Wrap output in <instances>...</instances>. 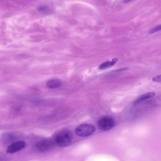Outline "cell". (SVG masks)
<instances>
[{
	"label": "cell",
	"mask_w": 161,
	"mask_h": 161,
	"mask_svg": "<svg viewBox=\"0 0 161 161\" xmlns=\"http://www.w3.org/2000/svg\"><path fill=\"white\" fill-rule=\"evenodd\" d=\"M115 125L114 120L111 117L105 116L98 121V126L100 130L106 131L111 129Z\"/></svg>",
	"instance_id": "cell-3"
},
{
	"label": "cell",
	"mask_w": 161,
	"mask_h": 161,
	"mask_svg": "<svg viewBox=\"0 0 161 161\" xmlns=\"http://www.w3.org/2000/svg\"><path fill=\"white\" fill-rule=\"evenodd\" d=\"M47 87L51 89L57 88L61 86V81L57 79H52L49 80L46 84Z\"/></svg>",
	"instance_id": "cell-6"
},
{
	"label": "cell",
	"mask_w": 161,
	"mask_h": 161,
	"mask_svg": "<svg viewBox=\"0 0 161 161\" xmlns=\"http://www.w3.org/2000/svg\"><path fill=\"white\" fill-rule=\"evenodd\" d=\"M26 146V143L23 141H19L15 142L9 146L7 150V152L13 154L18 152L24 149Z\"/></svg>",
	"instance_id": "cell-4"
},
{
	"label": "cell",
	"mask_w": 161,
	"mask_h": 161,
	"mask_svg": "<svg viewBox=\"0 0 161 161\" xmlns=\"http://www.w3.org/2000/svg\"><path fill=\"white\" fill-rule=\"evenodd\" d=\"M161 29V25H159L151 30L149 31L150 34H153Z\"/></svg>",
	"instance_id": "cell-9"
},
{
	"label": "cell",
	"mask_w": 161,
	"mask_h": 161,
	"mask_svg": "<svg viewBox=\"0 0 161 161\" xmlns=\"http://www.w3.org/2000/svg\"><path fill=\"white\" fill-rule=\"evenodd\" d=\"M161 80V75L158 76L153 79V81L157 82H160Z\"/></svg>",
	"instance_id": "cell-10"
},
{
	"label": "cell",
	"mask_w": 161,
	"mask_h": 161,
	"mask_svg": "<svg viewBox=\"0 0 161 161\" xmlns=\"http://www.w3.org/2000/svg\"><path fill=\"white\" fill-rule=\"evenodd\" d=\"M53 142L50 140H46L38 142L36 146L39 150L46 151L51 149L54 146Z\"/></svg>",
	"instance_id": "cell-5"
},
{
	"label": "cell",
	"mask_w": 161,
	"mask_h": 161,
	"mask_svg": "<svg viewBox=\"0 0 161 161\" xmlns=\"http://www.w3.org/2000/svg\"><path fill=\"white\" fill-rule=\"evenodd\" d=\"M118 60L117 58H115L111 61H107L103 63L99 67V68L100 70H103L111 67L115 65Z\"/></svg>",
	"instance_id": "cell-8"
},
{
	"label": "cell",
	"mask_w": 161,
	"mask_h": 161,
	"mask_svg": "<svg viewBox=\"0 0 161 161\" xmlns=\"http://www.w3.org/2000/svg\"><path fill=\"white\" fill-rule=\"evenodd\" d=\"M94 126L89 124H83L76 129L75 133L77 135L81 137H87L91 135L95 131Z\"/></svg>",
	"instance_id": "cell-2"
},
{
	"label": "cell",
	"mask_w": 161,
	"mask_h": 161,
	"mask_svg": "<svg viewBox=\"0 0 161 161\" xmlns=\"http://www.w3.org/2000/svg\"><path fill=\"white\" fill-rule=\"evenodd\" d=\"M131 1H124V2L125 3H129V2H130Z\"/></svg>",
	"instance_id": "cell-11"
},
{
	"label": "cell",
	"mask_w": 161,
	"mask_h": 161,
	"mask_svg": "<svg viewBox=\"0 0 161 161\" xmlns=\"http://www.w3.org/2000/svg\"><path fill=\"white\" fill-rule=\"evenodd\" d=\"M155 95L154 92H150L143 94L139 97L135 101V104L138 103L153 97Z\"/></svg>",
	"instance_id": "cell-7"
},
{
	"label": "cell",
	"mask_w": 161,
	"mask_h": 161,
	"mask_svg": "<svg viewBox=\"0 0 161 161\" xmlns=\"http://www.w3.org/2000/svg\"><path fill=\"white\" fill-rule=\"evenodd\" d=\"M73 133L69 130H64L58 134L55 138V141L59 147H64L69 146L73 140Z\"/></svg>",
	"instance_id": "cell-1"
}]
</instances>
